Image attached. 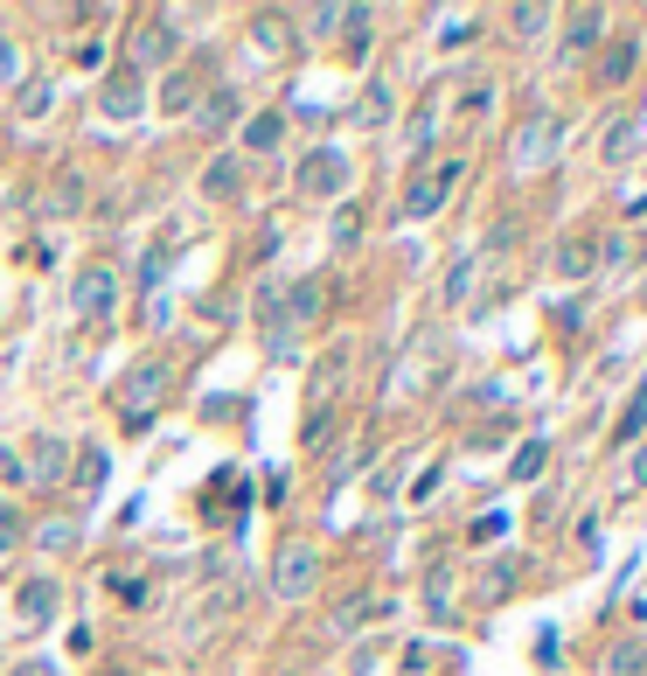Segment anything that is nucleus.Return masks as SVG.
Instances as JSON below:
<instances>
[{"mask_svg":"<svg viewBox=\"0 0 647 676\" xmlns=\"http://www.w3.org/2000/svg\"><path fill=\"white\" fill-rule=\"evenodd\" d=\"M557 112H529V119L516 126V140H508V167L516 175H537V167H550L557 161Z\"/></svg>","mask_w":647,"mask_h":676,"instance_id":"7ed1b4c3","label":"nucleus"},{"mask_svg":"<svg viewBox=\"0 0 647 676\" xmlns=\"http://www.w3.org/2000/svg\"><path fill=\"white\" fill-rule=\"evenodd\" d=\"M634 63H640V35H620V43H605V49H599V84H605V91L626 84V78H634Z\"/></svg>","mask_w":647,"mask_h":676,"instance_id":"4468645a","label":"nucleus"},{"mask_svg":"<svg viewBox=\"0 0 647 676\" xmlns=\"http://www.w3.org/2000/svg\"><path fill=\"white\" fill-rule=\"evenodd\" d=\"M105 119H140L146 112V91H140V78H132V70H111V84H105Z\"/></svg>","mask_w":647,"mask_h":676,"instance_id":"ddd939ff","label":"nucleus"},{"mask_svg":"<svg viewBox=\"0 0 647 676\" xmlns=\"http://www.w3.org/2000/svg\"><path fill=\"white\" fill-rule=\"evenodd\" d=\"M43 112H49V84H28L22 91V119H43Z\"/></svg>","mask_w":647,"mask_h":676,"instance_id":"72a5a7b5","label":"nucleus"},{"mask_svg":"<svg viewBox=\"0 0 647 676\" xmlns=\"http://www.w3.org/2000/svg\"><path fill=\"white\" fill-rule=\"evenodd\" d=\"M557 328H564V335L585 328V307H578V300H564V307H557Z\"/></svg>","mask_w":647,"mask_h":676,"instance_id":"4c0bfd02","label":"nucleus"},{"mask_svg":"<svg viewBox=\"0 0 647 676\" xmlns=\"http://www.w3.org/2000/svg\"><path fill=\"white\" fill-rule=\"evenodd\" d=\"M543 461H550V446H543V440H529L522 454H516V481H537V475H543Z\"/></svg>","mask_w":647,"mask_h":676,"instance_id":"cd10ccee","label":"nucleus"},{"mask_svg":"<svg viewBox=\"0 0 647 676\" xmlns=\"http://www.w3.org/2000/svg\"><path fill=\"white\" fill-rule=\"evenodd\" d=\"M355 237H363V210H341V217H334V244H341V252H349Z\"/></svg>","mask_w":647,"mask_h":676,"instance_id":"2f4dec72","label":"nucleus"},{"mask_svg":"<svg viewBox=\"0 0 647 676\" xmlns=\"http://www.w3.org/2000/svg\"><path fill=\"white\" fill-rule=\"evenodd\" d=\"M432 140H439V98H425V105L411 112V126H404V161L417 167V161L432 154Z\"/></svg>","mask_w":647,"mask_h":676,"instance_id":"2eb2a0df","label":"nucleus"},{"mask_svg":"<svg viewBox=\"0 0 647 676\" xmlns=\"http://www.w3.org/2000/svg\"><path fill=\"white\" fill-rule=\"evenodd\" d=\"M376 614H384V599H355V607L334 614V628H363V621H376Z\"/></svg>","mask_w":647,"mask_h":676,"instance_id":"c756f323","label":"nucleus"},{"mask_svg":"<svg viewBox=\"0 0 647 676\" xmlns=\"http://www.w3.org/2000/svg\"><path fill=\"white\" fill-rule=\"evenodd\" d=\"M473 279H481V258H460V266H452V279H446V300H452V307H467Z\"/></svg>","mask_w":647,"mask_h":676,"instance_id":"a878e982","label":"nucleus"},{"mask_svg":"<svg viewBox=\"0 0 647 676\" xmlns=\"http://www.w3.org/2000/svg\"><path fill=\"white\" fill-rule=\"evenodd\" d=\"M70 307H78L84 322H111V314H119V279H111L105 266H84L78 279H70Z\"/></svg>","mask_w":647,"mask_h":676,"instance_id":"0eeeda50","label":"nucleus"},{"mask_svg":"<svg viewBox=\"0 0 647 676\" xmlns=\"http://www.w3.org/2000/svg\"><path fill=\"white\" fill-rule=\"evenodd\" d=\"M341 377H349V342L320 349V363H314V411H307V446H328V433H334V398H341Z\"/></svg>","mask_w":647,"mask_h":676,"instance_id":"f03ea898","label":"nucleus"},{"mask_svg":"<svg viewBox=\"0 0 647 676\" xmlns=\"http://www.w3.org/2000/svg\"><path fill=\"white\" fill-rule=\"evenodd\" d=\"M105 676H132V669H105Z\"/></svg>","mask_w":647,"mask_h":676,"instance_id":"a19ab883","label":"nucleus"},{"mask_svg":"<svg viewBox=\"0 0 647 676\" xmlns=\"http://www.w3.org/2000/svg\"><path fill=\"white\" fill-rule=\"evenodd\" d=\"M626 440H640L647 433V377H640V391H634V405H626V426H620Z\"/></svg>","mask_w":647,"mask_h":676,"instance_id":"c85d7f7f","label":"nucleus"},{"mask_svg":"<svg viewBox=\"0 0 647 676\" xmlns=\"http://www.w3.org/2000/svg\"><path fill=\"white\" fill-rule=\"evenodd\" d=\"M231 112H237V91H231V84H216V91H209V98L196 105V119L209 126V133H223V126H231Z\"/></svg>","mask_w":647,"mask_h":676,"instance_id":"6ab92c4d","label":"nucleus"},{"mask_svg":"<svg viewBox=\"0 0 647 676\" xmlns=\"http://www.w3.org/2000/svg\"><path fill=\"white\" fill-rule=\"evenodd\" d=\"M328 300H334L328 279H293V287L279 293V314H285V322H320V314H328Z\"/></svg>","mask_w":647,"mask_h":676,"instance_id":"9b49d317","label":"nucleus"},{"mask_svg":"<svg viewBox=\"0 0 647 676\" xmlns=\"http://www.w3.org/2000/svg\"><path fill=\"white\" fill-rule=\"evenodd\" d=\"M279 140H285V119H279V112H258V119L244 126V147H258V154H264V147H279Z\"/></svg>","mask_w":647,"mask_h":676,"instance_id":"4be33fe9","label":"nucleus"},{"mask_svg":"<svg viewBox=\"0 0 647 676\" xmlns=\"http://www.w3.org/2000/svg\"><path fill=\"white\" fill-rule=\"evenodd\" d=\"M647 669V649L640 642H620L613 655H605V676H640Z\"/></svg>","mask_w":647,"mask_h":676,"instance_id":"b1692460","label":"nucleus"},{"mask_svg":"<svg viewBox=\"0 0 647 676\" xmlns=\"http://www.w3.org/2000/svg\"><path fill=\"white\" fill-rule=\"evenodd\" d=\"M634 481L647 488V446H640V454H634Z\"/></svg>","mask_w":647,"mask_h":676,"instance_id":"ea45409f","label":"nucleus"},{"mask_svg":"<svg viewBox=\"0 0 647 676\" xmlns=\"http://www.w3.org/2000/svg\"><path fill=\"white\" fill-rule=\"evenodd\" d=\"M320 586V551L314 544H285V551L272 558V593L279 599H307Z\"/></svg>","mask_w":647,"mask_h":676,"instance_id":"423d86ee","label":"nucleus"},{"mask_svg":"<svg viewBox=\"0 0 647 676\" xmlns=\"http://www.w3.org/2000/svg\"><path fill=\"white\" fill-rule=\"evenodd\" d=\"M550 266H557V279H585V272L599 266L592 237H564V244H557V258H550Z\"/></svg>","mask_w":647,"mask_h":676,"instance_id":"a211bd4d","label":"nucleus"},{"mask_svg":"<svg viewBox=\"0 0 647 676\" xmlns=\"http://www.w3.org/2000/svg\"><path fill=\"white\" fill-rule=\"evenodd\" d=\"M14 676H56V663H43V655H28V663H14Z\"/></svg>","mask_w":647,"mask_h":676,"instance_id":"58836bf2","label":"nucleus"},{"mask_svg":"<svg viewBox=\"0 0 647 676\" xmlns=\"http://www.w3.org/2000/svg\"><path fill=\"white\" fill-rule=\"evenodd\" d=\"M56 607H63V586H56V579H28V586L14 593V634H43L56 621Z\"/></svg>","mask_w":647,"mask_h":676,"instance_id":"6e6552de","label":"nucleus"},{"mask_svg":"<svg viewBox=\"0 0 647 676\" xmlns=\"http://www.w3.org/2000/svg\"><path fill=\"white\" fill-rule=\"evenodd\" d=\"M78 488H84V496L105 488V446H78Z\"/></svg>","mask_w":647,"mask_h":676,"instance_id":"5701e85b","label":"nucleus"},{"mask_svg":"<svg viewBox=\"0 0 647 676\" xmlns=\"http://www.w3.org/2000/svg\"><path fill=\"white\" fill-rule=\"evenodd\" d=\"M14 544H22V516H14L8 502H0V551H14Z\"/></svg>","mask_w":647,"mask_h":676,"instance_id":"f704fd0d","label":"nucleus"},{"mask_svg":"<svg viewBox=\"0 0 647 676\" xmlns=\"http://www.w3.org/2000/svg\"><path fill=\"white\" fill-rule=\"evenodd\" d=\"M237 182H244V161H237V154H216V161L202 167V196H209V202L237 196Z\"/></svg>","mask_w":647,"mask_h":676,"instance_id":"dca6fc26","label":"nucleus"},{"mask_svg":"<svg viewBox=\"0 0 647 676\" xmlns=\"http://www.w3.org/2000/svg\"><path fill=\"white\" fill-rule=\"evenodd\" d=\"M605 43V8H570L564 14V56H592Z\"/></svg>","mask_w":647,"mask_h":676,"instance_id":"f8f14e48","label":"nucleus"},{"mask_svg":"<svg viewBox=\"0 0 647 676\" xmlns=\"http://www.w3.org/2000/svg\"><path fill=\"white\" fill-rule=\"evenodd\" d=\"M14 78H22V43L0 35V84H14Z\"/></svg>","mask_w":647,"mask_h":676,"instance_id":"7c9ffc66","label":"nucleus"},{"mask_svg":"<svg viewBox=\"0 0 647 676\" xmlns=\"http://www.w3.org/2000/svg\"><path fill=\"white\" fill-rule=\"evenodd\" d=\"M175 56H181V35H175L167 14H146V22L132 28V63H175Z\"/></svg>","mask_w":647,"mask_h":676,"instance_id":"1a4fd4ad","label":"nucleus"},{"mask_svg":"<svg viewBox=\"0 0 647 676\" xmlns=\"http://www.w3.org/2000/svg\"><path fill=\"white\" fill-rule=\"evenodd\" d=\"M78 202H84V182H78V175H63V182L49 189V202H43V210H49V217H70Z\"/></svg>","mask_w":647,"mask_h":676,"instance_id":"393cba45","label":"nucleus"},{"mask_svg":"<svg viewBox=\"0 0 647 676\" xmlns=\"http://www.w3.org/2000/svg\"><path fill=\"white\" fill-rule=\"evenodd\" d=\"M111 599H119V607H126V614H140V607H146V599H154V586H146V579H140V572H132V579H126V572H111Z\"/></svg>","mask_w":647,"mask_h":676,"instance_id":"412c9836","label":"nucleus"},{"mask_svg":"<svg viewBox=\"0 0 647 676\" xmlns=\"http://www.w3.org/2000/svg\"><path fill=\"white\" fill-rule=\"evenodd\" d=\"M390 84H363V98H355V126H384L390 119Z\"/></svg>","mask_w":647,"mask_h":676,"instance_id":"aec40b11","label":"nucleus"},{"mask_svg":"<svg viewBox=\"0 0 647 676\" xmlns=\"http://www.w3.org/2000/svg\"><path fill=\"white\" fill-rule=\"evenodd\" d=\"M22 467H28V481H35V488H56V481L70 475V440L43 433V440H35L28 454H22Z\"/></svg>","mask_w":647,"mask_h":676,"instance_id":"9d476101","label":"nucleus"},{"mask_svg":"<svg viewBox=\"0 0 647 676\" xmlns=\"http://www.w3.org/2000/svg\"><path fill=\"white\" fill-rule=\"evenodd\" d=\"M293 189L314 196V202L341 196V189H349V154H341V147H314V154L293 167Z\"/></svg>","mask_w":647,"mask_h":676,"instance_id":"39448f33","label":"nucleus"},{"mask_svg":"<svg viewBox=\"0 0 647 676\" xmlns=\"http://www.w3.org/2000/svg\"><path fill=\"white\" fill-rule=\"evenodd\" d=\"M425 607L439 614V621H446V614H452V586H446V572H432V599H425Z\"/></svg>","mask_w":647,"mask_h":676,"instance_id":"473e14b6","label":"nucleus"},{"mask_svg":"<svg viewBox=\"0 0 647 676\" xmlns=\"http://www.w3.org/2000/svg\"><path fill=\"white\" fill-rule=\"evenodd\" d=\"M508 22H516V28H522V35H537V28H543V22H550V8H516V14H508Z\"/></svg>","mask_w":647,"mask_h":676,"instance_id":"e433bc0d","label":"nucleus"},{"mask_svg":"<svg viewBox=\"0 0 647 676\" xmlns=\"http://www.w3.org/2000/svg\"><path fill=\"white\" fill-rule=\"evenodd\" d=\"M167 391H175L167 356H146V363L126 370V384H119V419H126V433H146V426H154V411L167 405Z\"/></svg>","mask_w":647,"mask_h":676,"instance_id":"f257e3e1","label":"nucleus"},{"mask_svg":"<svg viewBox=\"0 0 647 676\" xmlns=\"http://www.w3.org/2000/svg\"><path fill=\"white\" fill-rule=\"evenodd\" d=\"M592 252L605 258V266H626V258H634V244H626V237H605V244H592Z\"/></svg>","mask_w":647,"mask_h":676,"instance_id":"c9c22d12","label":"nucleus"},{"mask_svg":"<svg viewBox=\"0 0 647 676\" xmlns=\"http://www.w3.org/2000/svg\"><path fill=\"white\" fill-rule=\"evenodd\" d=\"M196 105H202L196 78H188V70H167V78H161V112H175V119H188Z\"/></svg>","mask_w":647,"mask_h":676,"instance_id":"f3484780","label":"nucleus"},{"mask_svg":"<svg viewBox=\"0 0 647 676\" xmlns=\"http://www.w3.org/2000/svg\"><path fill=\"white\" fill-rule=\"evenodd\" d=\"M460 175H467V161H460V154H452V161H439V167H425V175H417L411 189H404V217H411V223L439 217V210H446V196L460 189Z\"/></svg>","mask_w":647,"mask_h":676,"instance_id":"20e7f679","label":"nucleus"},{"mask_svg":"<svg viewBox=\"0 0 647 676\" xmlns=\"http://www.w3.org/2000/svg\"><path fill=\"white\" fill-rule=\"evenodd\" d=\"M35 544H43V551H70V544H78V523H70V516H49Z\"/></svg>","mask_w":647,"mask_h":676,"instance_id":"bb28decb","label":"nucleus"}]
</instances>
